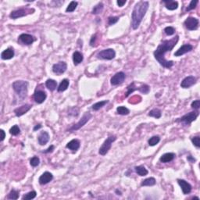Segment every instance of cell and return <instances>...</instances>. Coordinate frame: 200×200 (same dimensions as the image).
Segmentation results:
<instances>
[{"mask_svg": "<svg viewBox=\"0 0 200 200\" xmlns=\"http://www.w3.org/2000/svg\"><path fill=\"white\" fill-rule=\"evenodd\" d=\"M199 20L196 17H192L189 16L188 18L184 20V25L185 28L189 30H197L199 27Z\"/></svg>", "mask_w": 200, "mask_h": 200, "instance_id": "obj_9", "label": "cell"}, {"mask_svg": "<svg viewBox=\"0 0 200 200\" xmlns=\"http://www.w3.org/2000/svg\"><path fill=\"white\" fill-rule=\"evenodd\" d=\"M108 103H109V100H104V101L98 102V103L93 104L92 106H91V109H92L94 111H98L99 109H100L101 108H103L104 106L106 105Z\"/></svg>", "mask_w": 200, "mask_h": 200, "instance_id": "obj_28", "label": "cell"}, {"mask_svg": "<svg viewBox=\"0 0 200 200\" xmlns=\"http://www.w3.org/2000/svg\"><path fill=\"white\" fill-rule=\"evenodd\" d=\"M34 11H35L34 9H20V10H14V11H12V12L10 13V17L11 19H14L15 20V19L23 17V16H25L27 15L32 14L34 13Z\"/></svg>", "mask_w": 200, "mask_h": 200, "instance_id": "obj_7", "label": "cell"}, {"mask_svg": "<svg viewBox=\"0 0 200 200\" xmlns=\"http://www.w3.org/2000/svg\"><path fill=\"white\" fill-rule=\"evenodd\" d=\"M160 136L155 135L152 136V138H150L149 139V141H148V143H149V145L150 146H155L160 142Z\"/></svg>", "mask_w": 200, "mask_h": 200, "instance_id": "obj_35", "label": "cell"}, {"mask_svg": "<svg viewBox=\"0 0 200 200\" xmlns=\"http://www.w3.org/2000/svg\"><path fill=\"white\" fill-rule=\"evenodd\" d=\"M53 179V175L51 174L50 172H45L43 173L42 175L39 177V184H42V185H44V184H46L48 183H49L50 181H52V180Z\"/></svg>", "mask_w": 200, "mask_h": 200, "instance_id": "obj_17", "label": "cell"}, {"mask_svg": "<svg viewBox=\"0 0 200 200\" xmlns=\"http://www.w3.org/2000/svg\"><path fill=\"white\" fill-rule=\"evenodd\" d=\"M196 81H197L196 77H195L194 76H188L182 80L181 87L183 88H189L196 83Z\"/></svg>", "mask_w": 200, "mask_h": 200, "instance_id": "obj_13", "label": "cell"}, {"mask_svg": "<svg viewBox=\"0 0 200 200\" xmlns=\"http://www.w3.org/2000/svg\"><path fill=\"white\" fill-rule=\"evenodd\" d=\"M45 86L50 91H54L57 88V82L53 79H48L45 81Z\"/></svg>", "mask_w": 200, "mask_h": 200, "instance_id": "obj_26", "label": "cell"}, {"mask_svg": "<svg viewBox=\"0 0 200 200\" xmlns=\"http://www.w3.org/2000/svg\"><path fill=\"white\" fill-rule=\"evenodd\" d=\"M14 55L15 53L13 49H12V48H8V49H5V50L1 53V58H2V59H4V60L10 59L13 58Z\"/></svg>", "mask_w": 200, "mask_h": 200, "instance_id": "obj_21", "label": "cell"}, {"mask_svg": "<svg viewBox=\"0 0 200 200\" xmlns=\"http://www.w3.org/2000/svg\"><path fill=\"white\" fill-rule=\"evenodd\" d=\"M199 114V112L198 110L190 112V113H187V114L184 115L183 117H181V118L178 119L176 121L181 122L184 125H190L192 122L196 120V118L198 117Z\"/></svg>", "mask_w": 200, "mask_h": 200, "instance_id": "obj_4", "label": "cell"}, {"mask_svg": "<svg viewBox=\"0 0 200 200\" xmlns=\"http://www.w3.org/2000/svg\"><path fill=\"white\" fill-rule=\"evenodd\" d=\"M10 133L12 135H14V136L18 135L20 133V127H19L17 125L13 126V127L10 129Z\"/></svg>", "mask_w": 200, "mask_h": 200, "instance_id": "obj_38", "label": "cell"}, {"mask_svg": "<svg viewBox=\"0 0 200 200\" xmlns=\"http://www.w3.org/2000/svg\"><path fill=\"white\" fill-rule=\"evenodd\" d=\"M33 98H34L35 103H37L38 104H42L46 99L47 94L45 91H42V90H36L34 91Z\"/></svg>", "mask_w": 200, "mask_h": 200, "instance_id": "obj_12", "label": "cell"}, {"mask_svg": "<svg viewBox=\"0 0 200 200\" xmlns=\"http://www.w3.org/2000/svg\"><path fill=\"white\" fill-rule=\"evenodd\" d=\"M67 64L63 61H60L57 63H55L53 66V71L57 75L63 74L67 71Z\"/></svg>", "mask_w": 200, "mask_h": 200, "instance_id": "obj_11", "label": "cell"}, {"mask_svg": "<svg viewBox=\"0 0 200 200\" xmlns=\"http://www.w3.org/2000/svg\"><path fill=\"white\" fill-rule=\"evenodd\" d=\"M156 183V179L154 178H146L145 180H143L141 183L142 186H153L155 185Z\"/></svg>", "mask_w": 200, "mask_h": 200, "instance_id": "obj_29", "label": "cell"}, {"mask_svg": "<svg viewBox=\"0 0 200 200\" xmlns=\"http://www.w3.org/2000/svg\"><path fill=\"white\" fill-rule=\"evenodd\" d=\"M31 108H32V105H30V104H25V105L21 106L20 107H17L14 109L15 115L18 117H21L28 113Z\"/></svg>", "mask_w": 200, "mask_h": 200, "instance_id": "obj_16", "label": "cell"}, {"mask_svg": "<svg viewBox=\"0 0 200 200\" xmlns=\"http://www.w3.org/2000/svg\"><path fill=\"white\" fill-rule=\"evenodd\" d=\"M91 117H92V115H91L89 112H86V113H84V115L82 116V117H81V119L77 123H75V124H74L71 128H69L68 132H76V131L79 130L80 128H81V127H83V126H85V124L90 120V119H91Z\"/></svg>", "mask_w": 200, "mask_h": 200, "instance_id": "obj_6", "label": "cell"}, {"mask_svg": "<svg viewBox=\"0 0 200 200\" xmlns=\"http://www.w3.org/2000/svg\"><path fill=\"white\" fill-rule=\"evenodd\" d=\"M54 148H55L54 146H50L49 148H48V149H47L43 151V152H44V153H49V152H52L54 150Z\"/></svg>", "mask_w": 200, "mask_h": 200, "instance_id": "obj_46", "label": "cell"}, {"mask_svg": "<svg viewBox=\"0 0 200 200\" xmlns=\"http://www.w3.org/2000/svg\"><path fill=\"white\" fill-rule=\"evenodd\" d=\"M192 140V142L193 143L195 146H196L197 148L200 147V137L199 136H194L191 138Z\"/></svg>", "mask_w": 200, "mask_h": 200, "instance_id": "obj_42", "label": "cell"}, {"mask_svg": "<svg viewBox=\"0 0 200 200\" xmlns=\"http://www.w3.org/2000/svg\"><path fill=\"white\" fill-rule=\"evenodd\" d=\"M164 32L166 33L167 35L170 36V35H173V34H175V28L171 26L167 27V28H164Z\"/></svg>", "mask_w": 200, "mask_h": 200, "instance_id": "obj_41", "label": "cell"}, {"mask_svg": "<svg viewBox=\"0 0 200 200\" xmlns=\"http://www.w3.org/2000/svg\"><path fill=\"white\" fill-rule=\"evenodd\" d=\"M39 164H40V159L38 156H34L30 160V164L34 167L39 166Z\"/></svg>", "mask_w": 200, "mask_h": 200, "instance_id": "obj_40", "label": "cell"}, {"mask_svg": "<svg viewBox=\"0 0 200 200\" xmlns=\"http://www.w3.org/2000/svg\"><path fill=\"white\" fill-rule=\"evenodd\" d=\"M96 57L99 59H107V60H111L115 58L116 57V52L113 49H103L100 51L97 54Z\"/></svg>", "mask_w": 200, "mask_h": 200, "instance_id": "obj_8", "label": "cell"}, {"mask_svg": "<svg viewBox=\"0 0 200 200\" xmlns=\"http://www.w3.org/2000/svg\"><path fill=\"white\" fill-rule=\"evenodd\" d=\"M35 40H36L35 38L32 36L31 34H21L19 36V41L24 45H30Z\"/></svg>", "mask_w": 200, "mask_h": 200, "instance_id": "obj_14", "label": "cell"}, {"mask_svg": "<svg viewBox=\"0 0 200 200\" xmlns=\"http://www.w3.org/2000/svg\"><path fill=\"white\" fill-rule=\"evenodd\" d=\"M103 8H104V5H103V2H99L96 6H94L91 13H92L93 14H99V13H101L103 12Z\"/></svg>", "mask_w": 200, "mask_h": 200, "instance_id": "obj_31", "label": "cell"}, {"mask_svg": "<svg viewBox=\"0 0 200 200\" xmlns=\"http://www.w3.org/2000/svg\"><path fill=\"white\" fill-rule=\"evenodd\" d=\"M192 108L195 109H199L200 108V100L197 99V100H195L192 103V105H191Z\"/></svg>", "mask_w": 200, "mask_h": 200, "instance_id": "obj_45", "label": "cell"}, {"mask_svg": "<svg viewBox=\"0 0 200 200\" xmlns=\"http://www.w3.org/2000/svg\"><path fill=\"white\" fill-rule=\"evenodd\" d=\"M69 85H70V81H69L68 79H63L62 80L59 85V87L57 88V91L59 92H62V91H66L69 87Z\"/></svg>", "mask_w": 200, "mask_h": 200, "instance_id": "obj_25", "label": "cell"}, {"mask_svg": "<svg viewBox=\"0 0 200 200\" xmlns=\"http://www.w3.org/2000/svg\"><path fill=\"white\" fill-rule=\"evenodd\" d=\"M0 133H1V142H2L5 139V138H6V133H5V132L2 129L0 130Z\"/></svg>", "mask_w": 200, "mask_h": 200, "instance_id": "obj_49", "label": "cell"}, {"mask_svg": "<svg viewBox=\"0 0 200 200\" xmlns=\"http://www.w3.org/2000/svg\"><path fill=\"white\" fill-rule=\"evenodd\" d=\"M38 141L41 146L46 145L49 141V135L46 132H42L38 137Z\"/></svg>", "mask_w": 200, "mask_h": 200, "instance_id": "obj_20", "label": "cell"}, {"mask_svg": "<svg viewBox=\"0 0 200 200\" xmlns=\"http://www.w3.org/2000/svg\"><path fill=\"white\" fill-rule=\"evenodd\" d=\"M116 193H117V195H118V196H122L121 192H120V191H118V190H116Z\"/></svg>", "mask_w": 200, "mask_h": 200, "instance_id": "obj_52", "label": "cell"}, {"mask_svg": "<svg viewBox=\"0 0 200 200\" xmlns=\"http://www.w3.org/2000/svg\"><path fill=\"white\" fill-rule=\"evenodd\" d=\"M192 49H193V46H192V45L184 44L178 50L176 51L175 53H174V56L175 57H181L182 55L189 53Z\"/></svg>", "mask_w": 200, "mask_h": 200, "instance_id": "obj_18", "label": "cell"}, {"mask_svg": "<svg viewBox=\"0 0 200 200\" xmlns=\"http://www.w3.org/2000/svg\"><path fill=\"white\" fill-rule=\"evenodd\" d=\"M117 113H118V114H120V115L125 116L129 114L130 110L127 109V107H125V106H118V107L117 108Z\"/></svg>", "mask_w": 200, "mask_h": 200, "instance_id": "obj_34", "label": "cell"}, {"mask_svg": "<svg viewBox=\"0 0 200 200\" xmlns=\"http://www.w3.org/2000/svg\"><path fill=\"white\" fill-rule=\"evenodd\" d=\"M37 196V192L35 191H31V192H28V193H27L25 194V196L22 197L23 200H30V199H33L36 197Z\"/></svg>", "mask_w": 200, "mask_h": 200, "instance_id": "obj_37", "label": "cell"}, {"mask_svg": "<svg viewBox=\"0 0 200 200\" xmlns=\"http://www.w3.org/2000/svg\"><path fill=\"white\" fill-rule=\"evenodd\" d=\"M118 20H119V17L118 16H109V18H108V25L109 26L115 25L116 23H117Z\"/></svg>", "mask_w": 200, "mask_h": 200, "instance_id": "obj_44", "label": "cell"}, {"mask_svg": "<svg viewBox=\"0 0 200 200\" xmlns=\"http://www.w3.org/2000/svg\"><path fill=\"white\" fill-rule=\"evenodd\" d=\"M117 140V137L115 135H110L105 140V142H103V144L102 145V146L99 148V153L101 155V156H105L106 155L109 150L111 149L112 147V144L115 142Z\"/></svg>", "mask_w": 200, "mask_h": 200, "instance_id": "obj_5", "label": "cell"}, {"mask_svg": "<svg viewBox=\"0 0 200 200\" xmlns=\"http://www.w3.org/2000/svg\"><path fill=\"white\" fill-rule=\"evenodd\" d=\"M126 2H127V1L126 0H118V1H117V5L120 6V7H122V6H123V5L126 4Z\"/></svg>", "mask_w": 200, "mask_h": 200, "instance_id": "obj_48", "label": "cell"}, {"mask_svg": "<svg viewBox=\"0 0 200 200\" xmlns=\"http://www.w3.org/2000/svg\"><path fill=\"white\" fill-rule=\"evenodd\" d=\"M84 57L83 55L81 54L80 52L78 51H76L73 53V61L74 65H78L83 61Z\"/></svg>", "mask_w": 200, "mask_h": 200, "instance_id": "obj_24", "label": "cell"}, {"mask_svg": "<svg viewBox=\"0 0 200 200\" xmlns=\"http://www.w3.org/2000/svg\"><path fill=\"white\" fill-rule=\"evenodd\" d=\"M135 170L136 173H137V174L139 176H141V177L146 176L148 174V173H149L147 169H146V168L144 166H142V165H141V166L135 167Z\"/></svg>", "mask_w": 200, "mask_h": 200, "instance_id": "obj_27", "label": "cell"}, {"mask_svg": "<svg viewBox=\"0 0 200 200\" xmlns=\"http://www.w3.org/2000/svg\"><path fill=\"white\" fill-rule=\"evenodd\" d=\"M187 159H188V161H190L191 163H195V162L196 161V159H195V158H193V157H192V156H188V157H187Z\"/></svg>", "mask_w": 200, "mask_h": 200, "instance_id": "obj_50", "label": "cell"}, {"mask_svg": "<svg viewBox=\"0 0 200 200\" xmlns=\"http://www.w3.org/2000/svg\"><path fill=\"white\" fill-rule=\"evenodd\" d=\"M178 184L180 185V187L181 188V190L183 192L184 195H188L191 192H192V185H191L188 182L186 181L185 180H183V179H178Z\"/></svg>", "mask_w": 200, "mask_h": 200, "instance_id": "obj_15", "label": "cell"}, {"mask_svg": "<svg viewBox=\"0 0 200 200\" xmlns=\"http://www.w3.org/2000/svg\"><path fill=\"white\" fill-rule=\"evenodd\" d=\"M138 91H140V92L143 93V94H148V93L150 91V87L149 86V85H146V84H143V85H142V86L141 87H138Z\"/></svg>", "mask_w": 200, "mask_h": 200, "instance_id": "obj_39", "label": "cell"}, {"mask_svg": "<svg viewBox=\"0 0 200 200\" xmlns=\"http://www.w3.org/2000/svg\"><path fill=\"white\" fill-rule=\"evenodd\" d=\"M149 4L146 1H139L135 4L132 13V27L134 30L138 28L146 15Z\"/></svg>", "mask_w": 200, "mask_h": 200, "instance_id": "obj_2", "label": "cell"}, {"mask_svg": "<svg viewBox=\"0 0 200 200\" xmlns=\"http://www.w3.org/2000/svg\"><path fill=\"white\" fill-rule=\"evenodd\" d=\"M178 41H179V36L178 35H176L174 38H173L170 40L163 41L158 45L156 50L154 51V57L162 67L169 69L174 66V61L167 60L165 59V54L168 52H170L172 49H174L176 45L178 44Z\"/></svg>", "mask_w": 200, "mask_h": 200, "instance_id": "obj_1", "label": "cell"}, {"mask_svg": "<svg viewBox=\"0 0 200 200\" xmlns=\"http://www.w3.org/2000/svg\"><path fill=\"white\" fill-rule=\"evenodd\" d=\"M127 91L126 92L125 97H128L132 93H133L134 91H135V90H138V87H136L135 86V82H132V84H130L128 86H127Z\"/></svg>", "mask_w": 200, "mask_h": 200, "instance_id": "obj_32", "label": "cell"}, {"mask_svg": "<svg viewBox=\"0 0 200 200\" xmlns=\"http://www.w3.org/2000/svg\"><path fill=\"white\" fill-rule=\"evenodd\" d=\"M198 0H192V1H191L189 6H188V8L186 9V11H190V10L196 9V6L198 4Z\"/></svg>", "mask_w": 200, "mask_h": 200, "instance_id": "obj_43", "label": "cell"}, {"mask_svg": "<svg viewBox=\"0 0 200 200\" xmlns=\"http://www.w3.org/2000/svg\"><path fill=\"white\" fill-rule=\"evenodd\" d=\"M126 75L125 74L122 72V71H120L118 73H117L116 74H114L113 77L110 79V83L113 86H116V85H120L123 82V81L125 80Z\"/></svg>", "mask_w": 200, "mask_h": 200, "instance_id": "obj_10", "label": "cell"}, {"mask_svg": "<svg viewBox=\"0 0 200 200\" xmlns=\"http://www.w3.org/2000/svg\"><path fill=\"white\" fill-rule=\"evenodd\" d=\"M96 39H97V38H96V34H95V35H93V36L91 37V41H90V45H91V46H94Z\"/></svg>", "mask_w": 200, "mask_h": 200, "instance_id": "obj_47", "label": "cell"}, {"mask_svg": "<svg viewBox=\"0 0 200 200\" xmlns=\"http://www.w3.org/2000/svg\"><path fill=\"white\" fill-rule=\"evenodd\" d=\"M80 146H81L80 141L78 139H73L67 144L66 148L69 149L71 151H73V152H77L79 149Z\"/></svg>", "mask_w": 200, "mask_h": 200, "instance_id": "obj_19", "label": "cell"}, {"mask_svg": "<svg viewBox=\"0 0 200 200\" xmlns=\"http://www.w3.org/2000/svg\"><path fill=\"white\" fill-rule=\"evenodd\" d=\"M19 196H20L19 191L15 190V189H12L8 194V196H7V199H18Z\"/></svg>", "mask_w": 200, "mask_h": 200, "instance_id": "obj_33", "label": "cell"}, {"mask_svg": "<svg viewBox=\"0 0 200 200\" xmlns=\"http://www.w3.org/2000/svg\"><path fill=\"white\" fill-rule=\"evenodd\" d=\"M176 155L173 152H167V153H165L164 155H162L160 158V161L161 163H164V164H166V163H169V162L174 160V159L175 158Z\"/></svg>", "mask_w": 200, "mask_h": 200, "instance_id": "obj_22", "label": "cell"}, {"mask_svg": "<svg viewBox=\"0 0 200 200\" xmlns=\"http://www.w3.org/2000/svg\"><path fill=\"white\" fill-rule=\"evenodd\" d=\"M148 115L149 116V117H155V118H156V119H160L162 116L161 110H160V109L155 108V109H152V110H150Z\"/></svg>", "mask_w": 200, "mask_h": 200, "instance_id": "obj_30", "label": "cell"}, {"mask_svg": "<svg viewBox=\"0 0 200 200\" xmlns=\"http://www.w3.org/2000/svg\"><path fill=\"white\" fill-rule=\"evenodd\" d=\"M28 81H16L12 85L13 89L14 90L16 95H18L20 99H24L27 97L28 91Z\"/></svg>", "mask_w": 200, "mask_h": 200, "instance_id": "obj_3", "label": "cell"}, {"mask_svg": "<svg viewBox=\"0 0 200 200\" xmlns=\"http://www.w3.org/2000/svg\"><path fill=\"white\" fill-rule=\"evenodd\" d=\"M41 127H42V125H41L40 123H39V124H37V125L34 127V131H37V130L40 129Z\"/></svg>", "mask_w": 200, "mask_h": 200, "instance_id": "obj_51", "label": "cell"}, {"mask_svg": "<svg viewBox=\"0 0 200 200\" xmlns=\"http://www.w3.org/2000/svg\"><path fill=\"white\" fill-rule=\"evenodd\" d=\"M77 5H78L77 2H75V1H72V2H70V4L68 5V6L67 7V9H66V12L67 13L74 12V11L76 10V8H77Z\"/></svg>", "mask_w": 200, "mask_h": 200, "instance_id": "obj_36", "label": "cell"}, {"mask_svg": "<svg viewBox=\"0 0 200 200\" xmlns=\"http://www.w3.org/2000/svg\"><path fill=\"white\" fill-rule=\"evenodd\" d=\"M165 7L169 10H177L178 7V2L177 1H172V0H167V1H163Z\"/></svg>", "mask_w": 200, "mask_h": 200, "instance_id": "obj_23", "label": "cell"}]
</instances>
